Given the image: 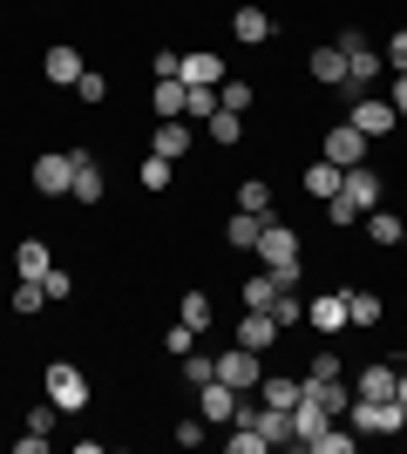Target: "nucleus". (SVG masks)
Masks as SVG:
<instances>
[{
	"mask_svg": "<svg viewBox=\"0 0 407 454\" xmlns=\"http://www.w3.org/2000/svg\"><path fill=\"white\" fill-rule=\"evenodd\" d=\"M252 251H258V265H265L278 285H299L306 265H299V231H292V224H271V217H265V231H258Z\"/></svg>",
	"mask_w": 407,
	"mask_h": 454,
	"instance_id": "nucleus-1",
	"label": "nucleus"
},
{
	"mask_svg": "<svg viewBox=\"0 0 407 454\" xmlns=\"http://www.w3.org/2000/svg\"><path fill=\"white\" fill-rule=\"evenodd\" d=\"M333 48L347 55V89H353V95H367V89H373V75L387 68V55H380V48H367V35H353V27L333 41Z\"/></svg>",
	"mask_w": 407,
	"mask_h": 454,
	"instance_id": "nucleus-2",
	"label": "nucleus"
},
{
	"mask_svg": "<svg viewBox=\"0 0 407 454\" xmlns=\"http://www.w3.org/2000/svg\"><path fill=\"white\" fill-rule=\"evenodd\" d=\"M353 434H407V407L401 400H360L353 394Z\"/></svg>",
	"mask_w": 407,
	"mask_h": 454,
	"instance_id": "nucleus-3",
	"label": "nucleus"
},
{
	"mask_svg": "<svg viewBox=\"0 0 407 454\" xmlns=\"http://www.w3.org/2000/svg\"><path fill=\"white\" fill-rule=\"evenodd\" d=\"M41 387H48V400H55L61 414H82V407H89V380H82V366H68V360H48Z\"/></svg>",
	"mask_w": 407,
	"mask_h": 454,
	"instance_id": "nucleus-4",
	"label": "nucleus"
},
{
	"mask_svg": "<svg viewBox=\"0 0 407 454\" xmlns=\"http://www.w3.org/2000/svg\"><path fill=\"white\" fill-rule=\"evenodd\" d=\"M347 122L367 143H380V136H394L401 129V115H394V102H380V95H353V109H347Z\"/></svg>",
	"mask_w": 407,
	"mask_h": 454,
	"instance_id": "nucleus-5",
	"label": "nucleus"
},
{
	"mask_svg": "<svg viewBox=\"0 0 407 454\" xmlns=\"http://www.w3.org/2000/svg\"><path fill=\"white\" fill-rule=\"evenodd\" d=\"M319 156L340 163V170H353V163H367V136L353 129V122H333V129L319 136Z\"/></svg>",
	"mask_w": 407,
	"mask_h": 454,
	"instance_id": "nucleus-6",
	"label": "nucleus"
},
{
	"mask_svg": "<svg viewBox=\"0 0 407 454\" xmlns=\"http://www.w3.org/2000/svg\"><path fill=\"white\" fill-rule=\"evenodd\" d=\"M217 380H224V387H238V394H258V353L252 346H231V353H217Z\"/></svg>",
	"mask_w": 407,
	"mask_h": 454,
	"instance_id": "nucleus-7",
	"label": "nucleus"
},
{
	"mask_svg": "<svg viewBox=\"0 0 407 454\" xmlns=\"http://www.w3.org/2000/svg\"><path fill=\"white\" fill-rule=\"evenodd\" d=\"M292 441H299V448H306L312 454V441H319V434H326V427H333V414H326V407H319V394H299V407H292Z\"/></svg>",
	"mask_w": 407,
	"mask_h": 454,
	"instance_id": "nucleus-8",
	"label": "nucleus"
},
{
	"mask_svg": "<svg viewBox=\"0 0 407 454\" xmlns=\"http://www.w3.org/2000/svg\"><path fill=\"white\" fill-rule=\"evenodd\" d=\"M340 197H347V204L360 210V217H367V210H380L387 184H380V170H367V163H353V170H347V184H340Z\"/></svg>",
	"mask_w": 407,
	"mask_h": 454,
	"instance_id": "nucleus-9",
	"label": "nucleus"
},
{
	"mask_svg": "<svg viewBox=\"0 0 407 454\" xmlns=\"http://www.w3.org/2000/svg\"><path fill=\"white\" fill-rule=\"evenodd\" d=\"M68 184H75V150H55L35 163V190L41 197H68Z\"/></svg>",
	"mask_w": 407,
	"mask_h": 454,
	"instance_id": "nucleus-10",
	"label": "nucleus"
},
{
	"mask_svg": "<svg viewBox=\"0 0 407 454\" xmlns=\"http://www.w3.org/2000/svg\"><path fill=\"white\" fill-rule=\"evenodd\" d=\"M150 150L156 156H191V115H156V136H150Z\"/></svg>",
	"mask_w": 407,
	"mask_h": 454,
	"instance_id": "nucleus-11",
	"label": "nucleus"
},
{
	"mask_svg": "<svg viewBox=\"0 0 407 454\" xmlns=\"http://www.w3.org/2000/svg\"><path fill=\"white\" fill-rule=\"evenodd\" d=\"M176 82H184V89H217V82H224V55H211V48H204V55H184L176 61Z\"/></svg>",
	"mask_w": 407,
	"mask_h": 454,
	"instance_id": "nucleus-12",
	"label": "nucleus"
},
{
	"mask_svg": "<svg viewBox=\"0 0 407 454\" xmlns=\"http://www.w3.org/2000/svg\"><path fill=\"white\" fill-rule=\"evenodd\" d=\"M102 190H109L102 163H96L89 150H75V184H68V197H82V204H102Z\"/></svg>",
	"mask_w": 407,
	"mask_h": 454,
	"instance_id": "nucleus-13",
	"label": "nucleus"
},
{
	"mask_svg": "<svg viewBox=\"0 0 407 454\" xmlns=\"http://www.w3.org/2000/svg\"><path fill=\"white\" fill-rule=\"evenodd\" d=\"M197 400H204V420H238V400H245V394H238V387H224V380H204V387H197Z\"/></svg>",
	"mask_w": 407,
	"mask_h": 454,
	"instance_id": "nucleus-14",
	"label": "nucleus"
},
{
	"mask_svg": "<svg viewBox=\"0 0 407 454\" xmlns=\"http://www.w3.org/2000/svg\"><path fill=\"white\" fill-rule=\"evenodd\" d=\"M41 75L55 82V89H75V82H82V55L61 41V48H48V55H41Z\"/></svg>",
	"mask_w": 407,
	"mask_h": 454,
	"instance_id": "nucleus-15",
	"label": "nucleus"
},
{
	"mask_svg": "<svg viewBox=\"0 0 407 454\" xmlns=\"http://www.w3.org/2000/svg\"><path fill=\"white\" fill-rule=\"evenodd\" d=\"M231 35L245 41V48H258V41H271V35H278V20H271L265 7H238V14H231Z\"/></svg>",
	"mask_w": 407,
	"mask_h": 454,
	"instance_id": "nucleus-16",
	"label": "nucleus"
},
{
	"mask_svg": "<svg viewBox=\"0 0 407 454\" xmlns=\"http://www.w3.org/2000/svg\"><path fill=\"white\" fill-rule=\"evenodd\" d=\"M394 380H401V366H394V360H373L367 373H360L353 394H360V400H394Z\"/></svg>",
	"mask_w": 407,
	"mask_h": 454,
	"instance_id": "nucleus-17",
	"label": "nucleus"
},
{
	"mask_svg": "<svg viewBox=\"0 0 407 454\" xmlns=\"http://www.w3.org/2000/svg\"><path fill=\"white\" fill-rule=\"evenodd\" d=\"M306 68H312V82H326V89H347V55H340V48H312Z\"/></svg>",
	"mask_w": 407,
	"mask_h": 454,
	"instance_id": "nucleus-18",
	"label": "nucleus"
},
{
	"mask_svg": "<svg viewBox=\"0 0 407 454\" xmlns=\"http://www.w3.org/2000/svg\"><path fill=\"white\" fill-rule=\"evenodd\" d=\"M271 340H278V319H271V312H245V319H238V346H252V353H265Z\"/></svg>",
	"mask_w": 407,
	"mask_h": 454,
	"instance_id": "nucleus-19",
	"label": "nucleus"
},
{
	"mask_svg": "<svg viewBox=\"0 0 407 454\" xmlns=\"http://www.w3.org/2000/svg\"><path fill=\"white\" fill-rule=\"evenodd\" d=\"M312 325L319 333H347V292H319L312 299Z\"/></svg>",
	"mask_w": 407,
	"mask_h": 454,
	"instance_id": "nucleus-20",
	"label": "nucleus"
},
{
	"mask_svg": "<svg viewBox=\"0 0 407 454\" xmlns=\"http://www.w3.org/2000/svg\"><path fill=\"white\" fill-rule=\"evenodd\" d=\"M340 184H347V170H340V163H326V156H319V163H306V190L319 197V204H326V197H340Z\"/></svg>",
	"mask_w": 407,
	"mask_h": 454,
	"instance_id": "nucleus-21",
	"label": "nucleus"
},
{
	"mask_svg": "<svg viewBox=\"0 0 407 454\" xmlns=\"http://www.w3.org/2000/svg\"><path fill=\"white\" fill-rule=\"evenodd\" d=\"M299 394H306V380H258V400H265V407H278V414H292V407H299Z\"/></svg>",
	"mask_w": 407,
	"mask_h": 454,
	"instance_id": "nucleus-22",
	"label": "nucleus"
},
{
	"mask_svg": "<svg viewBox=\"0 0 407 454\" xmlns=\"http://www.w3.org/2000/svg\"><path fill=\"white\" fill-rule=\"evenodd\" d=\"M204 129H211V143H217V150H231L238 136H245V115H238V109H224V102H217V109H211V122H204Z\"/></svg>",
	"mask_w": 407,
	"mask_h": 454,
	"instance_id": "nucleus-23",
	"label": "nucleus"
},
{
	"mask_svg": "<svg viewBox=\"0 0 407 454\" xmlns=\"http://www.w3.org/2000/svg\"><path fill=\"white\" fill-rule=\"evenodd\" d=\"M258 231H265V217H258V210H238L231 224H224V245H231V251H252Z\"/></svg>",
	"mask_w": 407,
	"mask_h": 454,
	"instance_id": "nucleus-24",
	"label": "nucleus"
},
{
	"mask_svg": "<svg viewBox=\"0 0 407 454\" xmlns=\"http://www.w3.org/2000/svg\"><path fill=\"white\" fill-rule=\"evenodd\" d=\"M271 305H278V278H271V271H252V278H245V312H271Z\"/></svg>",
	"mask_w": 407,
	"mask_h": 454,
	"instance_id": "nucleus-25",
	"label": "nucleus"
},
{
	"mask_svg": "<svg viewBox=\"0 0 407 454\" xmlns=\"http://www.w3.org/2000/svg\"><path fill=\"white\" fill-rule=\"evenodd\" d=\"M48 265H55V258H48V245H41V238H20V251H14V271H20V278H41Z\"/></svg>",
	"mask_w": 407,
	"mask_h": 454,
	"instance_id": "nucleus-26",
	"label": "nucleus"
},
{
	"mask_svg": "<svg viewBox=\"0 0 407 454\" xmlns=\"http://www.w3.org/2000/svg\"><path fill=\"white\" fill-rule=\"evenodd\" d=\"M184 95H191V89H184V82H156V89H150V115H184Z\"/></svg>",
	"mask_w": 407,
	"mask_h": 454,
	"instance_id": "nucleus-27",
	"label": "nucleus"
},
{
	"mask_svg": "<svg viewBox=\"0 0 407 454\" xmlns=\"http://www.w3.org/2000/svg\"><path fill=\"white\" fill-rule=\"evenodd\" d=\"M306 394H319V407H326L333 420L353 407V387H347V380H319V387H306Z\"/></svg>",
	"mask_w": 407,
	"mask_h": 454,
	"instance_id": "nucleus-28",
	"label": "nucleus"
},
{
	"mask_svg": "<svg viewBox=\"0 0 407 454\" xmlns=\"http://www.w3.org/2000/svg\"><path fill=\"white\" fill-rule=\"evenodd\" d=\"M238 210H258V217H271V184H265V176H245V184H238Z\"/></svg>",
	"mask_w": 407,
	"mask_h": 454,
	"instance_id": "nucleus-29",
	"label": "nucleus"
},
{
	"mask_svg": "<svg viewBox=\"0 0 407 454\" xmlns=\"http://www.w3.org/2000/svg\"><path fill=\"white\" fill-rule=\"evenodd\" d=\"M136 184H143V190H170V156H143V163H136Z\"/></svg>",
	"mask_w": 407,
	"mask_h": 454,
	"instance_id": "nucleus-30",
	"label": "nucleus"
},
{
	"mask_svg": "<svg viewBox=\"0 0 407 454\" xmlns=\"http://www.w3.org/2000/svg\"><path fill=\"white\" fill-rule=\"evenodd\" d=\"M380 319V292H347V325H373Z\"/></svg>",
	"mask_w": 407,
	"mask_h": 454,
	"instance_id": "nucleus-31",
	"label": "nucleus"
},
{
	"mask_svg": "<svg viewBox=\"0 0 407 454\" xmlns=\"http://www.w3.org/2000/svg\"><path fill=\"white\" fill-rule=\"evenodd\" d=\"M367 238L373 245H401V217L394 210H367Z\"/></svg>",
	"mask_w": 407,
	"mask_h": 454,
	"instance_id": "nucleus-32",
	"label": "nucleus"
},
{
	"mask_svg": "<svg viewBox=\"0 0 407 454\" xmlns=\"http://www.w3.org/2000/svg\"><path fill=\"white\" fill-rule=\"evenodd\" d=\"M224 448H231V454H265V448H271V441H265V434H258L252 420H238V434H224Z\"/></svg>",
	"mask_w": 407,
	"mask_h": 454,
	"instance_id": "nucleus-33",
	"label": "nucleus"
},
{
	"mask_svg": "<svg viewBox=\"0 0 407 454\" xmlns=\"http://www.w3.org/2000/svg\"><path fill=\"white\" fill-rule=\"evenodd\" d=\"M41 299H48V292H41V278H20V285H14V312H20V319H35Z\"/></svg>",
	"mask_w": 407,
	"mask_h": 454,
	"instance_id": "nucleus-34",
	"label": "nucleus"
},
{
	"mask_svg": "<svg viewBox=\"0 0 407 454\" xmlns=\"http://www.w3.org/2000/svg\"><path fill=\"white\" fill-rule=\"evenodd\" d=\"M217 102L245 115V109H252V82H231V75H224V82H217Z\"/></svg>",
	"mask_w": 407,
	"mask_h": 454,
	"instance_id": "nucleus-35",
	"label": "nucleus"
},
{
	"mask_svg": "<svg viewBox=\"0 0 407 454\" xmlns=\"http://www.w3.org/2000/svg\"><path fill=\"white\" fill-rule=\"evenodd\" d=\"M271 319H278V325H299V319H306V305H299V292H292V285H278V305H271Z\"/></svg>",
	"mask_w": 407,
	"mask_h": 454,
	"instance_id": "nucleus-36",
	"label": "nucleus"
},
{
	"mask_svg": "<svg viewBox=\"0 0 407 454\" xmlns=\"http://www.w3.org/2000/svg\"><path fill=\"white\" fill-rule=\"evenodd\" d=\"M184 325H191V333L211 325V299H204V292H184Z\"/></svg>",
	"mask_w": 407,
	"mask_h": 454,
	"instance_id": "nucleus-37",
	"label": "nucleus"
},
{
	"mask_svg": "<svg viewBox=\"0 0 407 454\" xmlns=\"http://www.w3.org/2000/svg\"><path fill=\"white\" fill-rule=\"evenodd\" d=\"M75 95L82 102H89V109H96V102H109V82L96 75V68H82V82H75Z\"/></svg>",
	"mask_w": 407,
	"mask_h": 454,
	"instance_id": "nucleus-38",
	"label": "nucleus"
},
{
	"mask_svg": "<svg viewBox=\"0 0 407 454\" xmlns=\"http://www.w3.org/2000/svg\"><path fill=\"white\" fill-rule=\"evenodd\" d=\"M211 109H217V89H191L184 95V115H197V122H211Z\"/></svg>",
	"mask_w": 407,
	"mask_h": 454,
	"instance_id": "nucleus-39",
	"label": "nucleus"
},
{
	"mask_svg": "<svg viewBox=\"0 0 407 454\" xmlns=\"http://www.w3.org/2000/svg\"><path fill=\"white\" fill-rule=\"evenodd\" d=\"M211 373H217V360H211V353H184V380H191V387H204Z\"/></svg>",
	"mask_w": 407,
	"mask_h": 454,
	"instance_id": "nucleus-40",
	"label": "nucleus"
},
{
	"mask_svg": "<svg viewBox=\"0 0 407 454\" xmlns=\"http://www.w3.org/2000/svg\"><path fill=\"white\" fill-rule=\"evenodd\" d=\"M353 448H360V441H353V434H340V427H326V434L312 441V454H353Z\"/></svg>",
	"mask_w": 407,
	"mask_h": 454,
	"instance_id": "nucleus-41",
	"label": "nucleus"
},
{
	"mask_svg": "<svg viewBox=\"0 0 407 454\" xmlns=\"http://www.w3.org/2000/svg\"><path fill=\"white\" fill-rule=\"evenodd\" d=\"M380 55H387V68H394V75H407V27H394Z\"/></svg>",
	"mask_w": 407,
	"mask_h": 454,
	"instance_id": "nucleus-42",
	"label": "nucleus"
},
{
	"mask_svg": "<svg viewBox=\"0 0 407 454\" xmlns=\"http://www.w3.org/2000/svg\"><path fill=\"white\" fill-rule=\"evenodd\" d=\"M163 353H176V360L197 353V333H191V325H170V333H163Z\"/></svg>",
	"mask_w": 407,
	"mask_h": 454,
	"instance_id": "nucleus-43",
	"label": "nucleus"
},
{
	"mask_svg": "<svg viewBox=\"0 0 407 454\" xmlns=\"http://www.w3.org/2000/svg\"><path fill=\"white\" fill-rule=\"evenodd\" d=\"M41 292H48V299H68V292H75V278H68V271H55V265H48V271H41Z\"/></svg>",
	"mask_w": 407,
	"mask_h": 454,
	"instance_id": "nucleus-44",
	"label": "nucleus"
},
{
	"mask_svg": "<svg viewBox=\"0 0 407 454\" xmlns=\"http://www.w3.org/2000/svg\"><path fill=\"white\" fill-rule=\"evenodd\" d=\"M319 380H340V353H319V360H312L306 387H319Z\"/></svg>",
	"mask_w": 407,
	"mask_h": 454,
	"instance_id": "nucleus-45",
	"label": "nucleus"
},
{
	"mask_svg": "<svg viewBox=\"0 0 407 454\" xmlns=\"http://www.w3.org/2000/svg\"><path fill=\"white\" fill-rule=\"evenodd\" d=\"M326 224H360V210H353L347 197H326Z\"/></svg>",
	"mask_w": 407,
	"mask_h": 454,
	"instance_id": "nucleus-46",
	"label": "nucleus"
},
{
	"mask_svg": "<svg viewBox=\"0 0 407 454\" xmlns=\"http://www.w3.org/2000/svg\"><path fill=\"white\" fill-rule=\"evenodd\" d=\"M55 414H61V407L48 400V407H35V414H27V427H35V434H55Z\"/></svg>",
	"mask_w": 407,
	"mask_h": 454,
	"instance_id": "nucleus-47",
	"label": "nucleus"
},
{
	"mask_svg": "<svg viewBox=\"0 0 407 454\" xmlns=\"http://www.w3.org/2000/svg\"><path fill=\"white\" fill-rule=\"evenodd\" d=\"M204 441V420H176V448H197Z\"/></svg>",
	"mask_w": 407,
	"mask_h": 454,
	"instance_id": "nucleus-48",
	"label": "nucleus"
},
{
	"mask_svg": "<svg viewBox=\"0 0 407 454\" xmlns=\"http://www.w3.org/2000/svg\"><path fill=\"white\" fill-rule=\"evenodd\" d=\"M387 102H394V115L407 122V75H394V95H387Z\"/></svg>",
	"mask_w": 407,
	"mask_h": 454,
	"instance_id": "nucleus-49",
	"label": "nucleus"
},
{
	"mask_svg": "<svg viewBox=\"0 0 407 454\" xmlns=\"http://www.w3.org/2000/svg\"><path fill=\"white\" fill-rule=\"evenodd\" d=\"M394 400H401V407H407V373H401V380H394Z\"/></svg>",
	"mask_w": 407,
	"mask_h": 454,
	"instance_id": "nucleus-50",
	"label": "nucleus"
},
{
	"mask_svg": "<svg viewBox=\"0 0 407 454\" xmlns=\"http://www.w3.org/2000/svg\"><path fill=\"white\" fill-rule=\"evenodd\" d=\"M401 245H407V224H401Z\"/></svg>",
	"mask_w": 407,
	"mask_h": 454,
	"instance_id": "nucleus-51",
	"label": "nucleus"
}]
</instances>
